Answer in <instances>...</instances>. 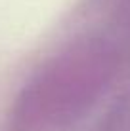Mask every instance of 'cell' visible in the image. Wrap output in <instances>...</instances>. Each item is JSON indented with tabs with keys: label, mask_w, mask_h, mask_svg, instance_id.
Listing matches in <instances>:
<instances>
[{
	"label": "cell",
	"mask_w": 130,
	"mask_h": 131,
	"mask_svg": "<svg viewBox=\"0 0 130 131\" xmlns=\"http://www.w3.org/2000/svg\"><path fill=\"white\" fill-rule=\"evenodd\" d=\"M119 61L115 44L101 36H88L65 48L25 91L21 129L67 131L107 89Z\"/></svg>",
	"instance_id": "6da1fadb"
}]
</instances>
